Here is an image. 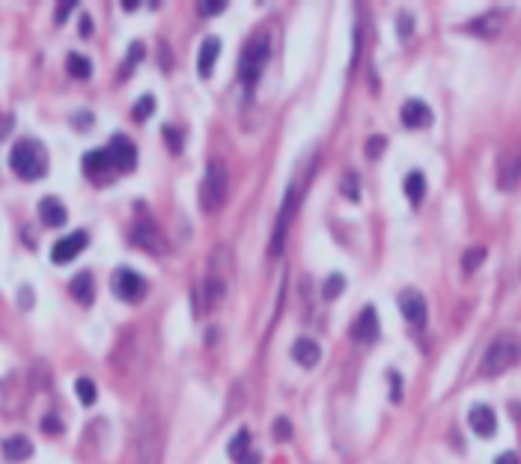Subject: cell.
<instances>
[{
  "label": "cell",
  "instance_id": "cell-1",
  "mask_svg": "<svg viewBox=\"0 0 521 464\" xmlns=\"http://www.w3.org/2000/svg\"><path fill=\"white\" fill-rule=\"evenodd\" d=\"M521 360V337L518 334H501L483 355L480 375L483 378H497L506 369H513Z\"/></svg>",
  "mask_w": 521,
  "mask_h": 464
},
{
  "label": "cell",
  "instance_id": "cell-2",
  "mask_svg": "<svg viewBox=\"0 0 521 464\" xmlns=\"http://www.w3.org/2000/svg\"><path fill=\"white\" fill-rule=\"evenodd\" d=\"M9 167L15 170L18 179L36 182L48 173V152L39 140H18L9 152Z\"/></svg>",
  "mask_w": 521,
  "mask_h": 464
},
{
  "label": "cell",
  "instance_id": "cell-3",
  "mask_svg": "<svg viewBox=\"0 0 521 464\" xmlns=\"http://www.w3.org/2000/svg\"><path fill=\"white\" fill-rule=\"evenodd\" d=\"M164 452V432H161V419L155 411H146L137 419L135 428V456L137 464H161Z\"/></svg>",
  "mask_w": 521,
  "mask_h": 464
},
{
  "label": "cell",
  "instance_id": "cell-4",
  "mask_svg": "<svg viewBox=\"0 0 521 464\" xmlns=\"http://www.w3.org/2000/svg\"><path fill=\"white\" fill-rule=\"evenodd\" d=\"M265 63H269V33L259 30L248 39L245 51H241V60H239V77L248 90H253V84L259 81Z\"/></svg>",
  "mask_w": 521,
  "mask_h": 464
},
{
  "label": "cell",
  "instance_id": "cell-5",
  "mask_svg": "<svg viewBox=\"0 0 521 464\" xmlns=\"http://www.w3.org/2000/svg\"><path fill=\"white\" fill-rule=\"evenodd\" d=\"M229 194V176L224 170V164H209L206 170V179L199 185V206H203V212H218L220 206H224Z\"/></svg>",
  "mask_w": 521,
  "mask_h": 464
},
{
  "label": "cell",
  "instance_id": "cell-6",
  "mask_svg": "<svg viewBox=\"0 0 521 464\" xmlns=\"http://www.w3.org/2000/svg\"><path fill=\"white\" fill-rule=\"evenodd\" d=\"M110 289H114V295L119 297V301L137 304L140 297L146 295V280H143L137 271H131V268H116L114 277H110Z\"/></svg>",
  "mask_w": 521,
  "mask_h": 464
},
{
  "label": "cell",
  "instance_id": "cell-7",
  "mask_svg": "<svg viewBox=\"0 0 521 464\" xmlns=\"http://www.w3.org/2000/svg\"><path fill=\"white\" fill-rule=\"evenodd\" d=\"M105 149H107L110 164H114L116 173H131V170L137 167V146L126 134H114Z\"/></svg>",
  "mask_w": 521,
  "mask_h": 464
},
{
  "label": "cell",
  "instance_id": "cell-8",
  "mask_svg": "<svg viewBox=\"0 0 521 464\" xmlns=\"http://www.w3.org/2000/svg\"><path fill=\"white\" fill-rule=\"evenodd\" d=\"M399 313H402V318L411 327H423L426 325V313H429L426 297L420 295L417 289H405L402 295H399Z\"/></svg>",
  "mask_w": 521,
  "mask_h": 464
},
{
  "label": "cell",
  "instance_id": "cell-9",
  "mask_svg": "<svg viewBox=\"0 0 521 464\" xmlns=\"http://www.w3.org/2000/svg\"><path fill=\"white\" fill-rule=\"evenodd\" d=\"M84 247H86V232H84V229L72 232V235H63L60 241H54V247H51V262H54V265H69Z\"/></svg>",
  "mask_w": 521,
  "mask_h": 464
},
{
  "label": "cell",
  "instance_id": "cell-10",
  "mask_svg": "<svg viewBox=\"0 0 521 464\" xmlns=\"http://www.w3.org/2000/svg\"><path fill=\"white\" fill-rule=\"evenodd\" d=\"M131 241H135L137 247H143V250H149V253H164V235H161V229L152 224L149 217H143V220H137L135 224V229H131Z\"/></svg>",
  "mask_w": 521,
  "mask_h": 464
},
{
  "label": "cell",
  "instance_id": "cell-11",
  "mask_svg": "<svg viewBox=\"0 0 521 464\" xmlns=\"http://www.w3.org/2000/svg\"><path fill=\"white\" fill-rule=\"evenodd\" d=\"M399 116H402V125L405 128H426L432 125V110L426 102H420V98H408V102L402 105V110H399Z\"/></svg>",
  "mask_w": 521,
  "mask_h": 464
},
{
  "label": "cell",
  "instance_id": "cell-12",
  "mask_svg": "<svg viewBox=\"0 0 521 464\" xmlns=\"http://www.w3.org/2000/svg\"><path fill=\"white\" fill-rule=\"evenodd\" d=\"M352 334L358 342H367V346H372L375 339L382 337V327H379V316H375L372 307H363V313L358 316V322H354Z\"/></svg>",
  "mask_w": 521,
  "mask_h": 464
},
{
  "label": "cell",
  "instance_id": "cell-13",
  "mask_svg": "<svg viewBox=\"0 0 521 464\" xmlns=\"http://www.w3.org/2000/svg\"><path fill=\"white\" fill-rule=\"evenodd\" d=\"M468 423L480 438H492L497 432V417L489 405H474L471 414H468Z\"/></svg>",
  "mask_w": 521,
  "mask_h": 464
},
{
  "label": "cell",
  "instance_id": "cell-14",
  "mask_svg": "<svg viewBox=\"0 0 521 464\" xmlns=\"http://www.w3.org/2000/svg\"><path fill=\"white\" fill-rule=\"evenodd\" d=\"M319 357H322V348H319V342L316 339H310V337H301V339H295L292 342V360L298 363V366H304V369H313Z\"/></svg>",
  "mask_w": 521,
  "mask_h": 464
},
{
  "label": "cell",
  "instance_id": "cell-15",
  "mask_svg": "<svg viewBox=\"0 0 521 464\" xmlns=\"http://www.w3.org/2000/svg\"><path fill=\"white\" fill-rule=\"evenodd\" d=\"M69 292L77 304H84V307H90L93 304V297H96V283H93V274L90 271H81V274H75L72 283H69Z\"/></svg>",
  "mask_w": 521,
  "mask_h": 464
},
{
  "label": "cell",
  "instance_id": "cell-16",
  "mask_svg": "<svg viewBox=\"0 0 521 464\" xmlns=\"http://www.w3.org/2000/svg\"><path fill=\"white\" fill-rule=\"evenodd\" d=\"M3 458L9 461V464H18V461H27L30 456H33V444L24 438V435H13V438H6L3 440Z\"/></svg>",
  "mask_w": 521,
  "mask_h": 464
},
{
  "label": "cell",
  "instance_id": "cell-17",
  "mask_svg": "<svg viewBox=\"0 0 521 464\" xmlns=\"http://www.w3.org/2000/svg\"><path fill=\"white\" fill-rule=\"evenodd\" d=\"M39 217L45 226H63L69 212H66V206L57 200V196H45V200H39Z\"/></svg>",
  "mask_w": 521,
  "mask_h": 464
},
{
  "label": "cell",
  "instance_id": "cell-18",
  "mask_svg": "<svg viewBox=\"0 0 521 464\" xmlns=\"http://www.w3.org/2000/svg\"><path fill=\"white\" fill-rule=\"evenodd\" d=\"M218 54H220V39H218V36H209V39L203 42V45H199V60H197V72H199V77H209V75H212Z\"/></svg>",
  "mask_w": 521,
  "mask_h": 464
},
{
  "label": "cell",
  "instance_id": "cell-19",
  "mask_svg": "<svg viewBox=\"0 0 521 464\" xmlns=\"http://www.w3.org/2000/svg\"><path fill=\"white\" fill-rule=\"evenodd\" d=\"M518 176H521V152L513 149V152L504 155V161H501V176H497V182H501V187H513V185L518 182Z\"/></svg>",
  "mask_w": 521,
  "mask_h": 464
},
{
  "label": "cell",
  "instance_id": "cell-20",
  "mask_svg": "<svg viewBox=\"0 0 521 464\" xmlns=\"http://www.w3.org/2000/svg\"><path fill=\"white\" fill-rule=\"evenodd\" d=\"M107 170H114V164H110V155L107 149H96V152H86L84 155V173L96 179V176H102Z\"/></svg>",
  "mask_w": 521,
  "mask_h": 464
},
{
  "label": "cell",
  "instance_id": "cell-21",
  "mask_svg": "<svg viewBox=\"0 0 521 464\" xmlns=\"http://www.w3.org/2000/svg\"><path fill=\"white\" fill-rule=\"evenodd\" d=\"M501 27H504V15L501 13H489V15H483V18H476V21L468 24L471 33H476V36H489V39L497 36Z\"/></svg>",
  "mask_w": 521,
  "mask_h": 464
},
{
  "label": "cell",
  "instance_id": "cell-22",
  "mask_svg": "<svg viewBox=\"0 0 521 464\" xmlns=\"http://www.w3.org/2000/svg\"><path fill=\"white\" fill-rule=\"evenodd\" d=\"M423 194H426V176L420 170H411L405 176V196L411 200V206L423 203Z\"/></svg>",
  "mask_w": 521,
  "mask_h": 464
},
{
  "label": "cell",
  "instance_id": "cell-23",
  "mask_svg": "<svg viewBox=\"0 0 521 464\" xmlns=\"http://www.w3.org/2000/svg\"><path fill=\"white\" fill-rule=\"evenodd\" d=\"M248 447H250V432H248V428H241V432L229 440V449H227L229 458H232V461H245V458L250 456Z\"/></svg>",
  "mask_w": 521,
  "mask_h": 464
},
{
  "label": "cell",
  "instance_id": "cell-24",
  "mask_svg": "<svg viewBox=\"0 0 521 464\" xmlns=\"http://www.w3.org/2000/svg\"><path fill=\"white\" fill-rule=\"evenodd\" d=\"M66 69H69V75L86 81V77L93 75V63L86 60V57H81V54H69V60H66Z\"/></svg>",
  "mask_w": 521,
  "mask_h": 464
},
{
  "label": "cell",
  "instance_id": "cell-25",
  "mask_svg": "<svg viewBox=\"0 0 521 464\" xmlns=\"http://www.w3.org/2000/svg\"><path fill=\"white\" fill-rule=\"evenodd\" d=\"M75 393H77V399H81V405H86V408H90L96 402V396H98L96 384L90 378H77L75 381Z\"/></svg>",
  "mask_w": 521,
  "mask_h": 464
},
{
  "label": "cell",
  "instance_id": "cell-26",
  "mask_svg": "<svg viewBox=\"0 0 521 464\" xmlns=\"http://www.w3.org/2000/svg\"><path fill=\"white\" fill-rule=\"evenodd\" d=\"M340 187H342V194H346L352 203H358V200H361V182H358V173H352V170H349L346 176H342Z\"/></svg>",
  "mask_w": 521,
  "mask_h": 464
},
{
  "label": "cell",
  "instance_id": "cell-27",
  "mask_svg": "<svg viewBox=\"0 0 521 464\" xmlns=\"http://www.w3.org/2000/svg\"><path fill=\"white\" fill-rule=\"evenodd\" d=\"M342 289H346V277H342V274H331L328 277V283H325V297L328 301H334V297H340L342 295Z\"/></svg>",
  "mask_w": 521,
  "mask_h": 464
},
{
  "label": "cell",
  "instance_id": "cell-28",
  "mask_svg": "<svg viewBox=\"0 0 521 464\" xmlns=\"http://www.w3.org/2000/svg\"><path fill=\"white\" fill-rule=\"evenodd\" d=\"M152 114H155V98H152V95H143L140 102L135 105V110H131V116H135L137 123H143V119L152 116Z\"/></svg>",
  "mask_w": 521,
  "mask_h": 464
},
{
  "label": "cell",
  "instance_id": "cell-29",
  "mask_svg": "<svg viewBox=\"0 0 521 464\" xmlns=\"http://www.w3.org/2000/svg\"><path fill=\"white\" fill-rule=\"evenodd\" d=\"M483 259H485V247H471V250L462 256V268L471 274V271H476V265H480Z\"/></svg>",
  "mask_w": 521,
  "mask_h": 464
},
{
  "label": "cell",
  "instance_id": "cell-30",
  "mask_svg": "<svg viewBox=\"0 0 521 464\" xmlns=\"http://www.w3.org/2000/svg\"><path fill=\"white\" fill-rule=\"evenodd\" d=\"M137 60H143V45L140 42H131V48H128V60L123 65V77H128V72L137 65Z\"/></svg>",
  "mask_w": 521,
  "mask_h": 464
},
{
  "label": "cell",
  "instance_id": "cell-31",
  "mask_svg": "<svg viewBox=\"0 0 521 464\" xmlns=\"http://www.w3.org/2000/svg\"><path fill=\"white\" fill-rule=\"evenodd\" d=\"M384 146H387V137H379V134L370 137V140H367V158L375 161V158H379V155L384 152Z\"/></svg>",
  "mask_w": 521,
  "mask_h": 464
},
{
  "label": "cell",
  "instance_id": "cell-32",
  "mask_svg": "<svg viewBox=\"0 0 521 464\" xmlns=\"http://www.w3.org/2000/svg\"><path fill=\"white\" fill-rule=\"evenodd\" d=\"M292 438V423L286 417L274 419V440H289Z\"/></svg>",
  "mask_w": 521,
  "mask_h": 464
},
{
  "label": "cell",
  "instance_id": "cell-33",
  "mask_svg": "<svg viewBox=\"0 0 521 464\" xmlns=\"http://www.w3.org/2000/svg\"><path fill=\"white\" fill-rule=\"evenodd\" d=\"M224 9H227V3H220V0H203V3H199V15L212 18V15H220Z\"/></svg>",
  "mask_w": 521,
  "mask_h": 464
},
{
  "label": "cell",
  "instance_id": "cell-34",
  "mask_svg": "<svg viewBox=\"0 0 521 464\" xmlns=\"http://www.w3.org/2000/svg\"><path fill=\"white\" fill-rule=\"evenodd\" d=\"M42 432H48V435H60L63 432V423L54 414H48L45 419H42Z\"/></svg>",
  "mask_w": 521,
  "mask_h": 464
},
{
  "label": "cell",
  "instance_id": "cell-35",
  "mask_svg": "<svg viewBox=\"0 0 521 464\" xmlns=\"http://www.w3.org/2000/svg\"><path fill=\"white\" fill-rule=\"evenodd\" d=\"M72 9H75L72 0H66V3H60V6H57V13H54V21H57V24H63V21L72 15Z\"/></svg>",
  "mask_w": 521,
  "mask_h": 464
},
{
  "label": "cell",
  "instance_id": "cell-36",
  "mask_svg": "<svg viewBox=\"0 0 521 464\" xmlns=\"http://www.w3.org/2000/svg\"><path fill=\"white\" fill-rule=\"evenodd\" d=\"M391 384H393V402L402 399V378H399V372H391Z\"/></svg>",
  "mask_w": 521,
  "mask_h": 464
},
{
  "label": "cell",
  "instance_id": "cell-37",
  "mask_svg": "<svg viewBox=\"0 0 521 464\" xmlns=\"http://www.w3.org/2000/svg\"><path fill=\"white\" fill-rule=\"evenodd\" d=\"M399 36H402V39L411 36V15H405V13L399 15Z\"/></svg>",
  "mask_w": 521,
  "mask_h": 464
},
{
  "label": "cell",
  "instance_id": "cell-38",
  "mask_svg": "<svg viewBox=\"0 0 521 464\" xmlns=\"http://www.w3.org/2000/svg\"><path fill=\"white\" fill-rule=\"evenodd\" d=\"M494 464H521L515 452H501V456L494 458Z\"/></svg>",
  "mask_w": 521,
  "mask_h": 464
},
{
  "label": "cell",
  "instance_id": "cell-39",
  "mask_svg": "<svg viewBox=\"0 0 521 464\" xmlns=\"http://www.w3.org/2000/svg\"><path fill=\"white\" fill-rule=\"evenodd\" d=\"M164 137H167V140L173 143V152H179V149H182V146H179V143H182V140H179V134H176V131H173V128H164Z\"/></svg>",
  "mask_w": 521,
  "mask_h": 464
},
{
  "label": "cell",
  "instance_id": "cell-40",
  "mask_svg": "<svg viewBox=\"0 0 521 464\" xmlns=\"http://www.w3.org/2000/svg\"><path fill=\"white\" fill-rule=\"evenodd\" d=\"M90 33H93V21H90V15H84V18H81V36L86 39Z\"/></svg>",
  "mask_w": 521,
  "mask_h": 464
},
{
  "label": "cell",
  "instance_id": "cell-41",
  "mask_svg": "<svg viewBox=\"0 0 521 464\" xmlns=\"http://www.w3.org/2000/svg\"><path fill=\"white\" fill-rule=\"evenodd\" d=\"M77 128H90V114H81V116H77Z\"/></svg>",
  "mask_w": 521,
  "mask_h": 464
},
{
  "label": "cell",
  "instance_id": "cell-42",
  "mask_svg": "<svg viewBox=\"0 0 521 464\" xmlns=\"http://www.w3.org/2000/svg\"><path fill=\"white\" fill-rule=\"evenodd\" d=\"M123 6H126V13H131V9H137V0H126Z\"/></svg>",
  "mask_w": 521,
  "mask_h": 464
}]
</instances>
